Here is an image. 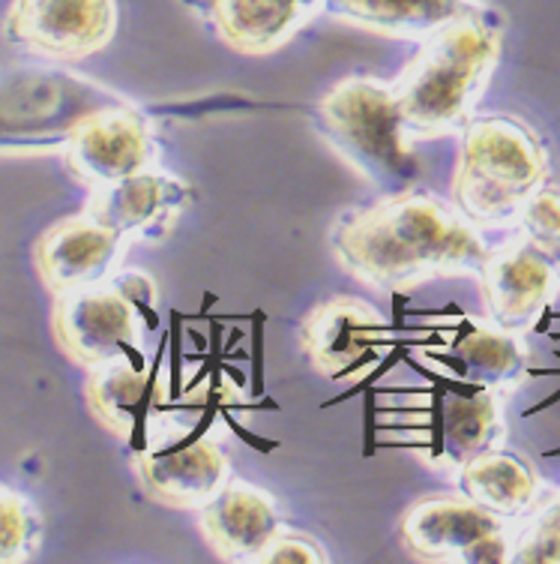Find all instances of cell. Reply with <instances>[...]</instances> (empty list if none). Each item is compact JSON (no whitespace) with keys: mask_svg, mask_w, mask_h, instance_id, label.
Listing matches in <instances>:
<instances>
[{"mask_svg":"<svg viewBox=\"0 0 560 564\" xmlns=\"http://www.w3.org/2000/svg\"><path fill=\"white\" fill-rule=\"evenodd\" d=\"M327 243L342 271L375 292H410L483 268L488 243L453 202L408 186L333 219Z\"/></svg>","mask_w":560,"mask_h":564,"instance_id":"cell-1","label":"cell"},{"mask_svg":"<svg viewBox=\"0 0 560 564\" xmlns=\"http://www.w3.org/2000/svg\"><path fill=\"white\" fill-rule=\"evenodd\" d=\"M501 45L504 22L492 7L450 22L422 40L417 55L389 82L402 127L414 144L464 130L495 76Z\"/></svg>","mask_w":560,"mask_h":564,"instance_id":"cell-2","label":"cell"},{"mask_svg":"<svg viewBox=\"0 0 560 564\" xmlns=\"http://www.w3.org/2000/svg\"><path fill=\"white\" fill-rule=\"evenodd\" d=\"M549 172V151L528 120L504 111L474 115L459 132L450 202L480 231L507 228Z\"/></svg>","mask_w":560,"mask_h":564,"instance_id":"cell-3","label":"cell"},{"mask_svg":"<svg viewBox=\"0 0 560 564\" xmlns=\"http://www.w3.org/2000/svg\"><path fill=\"white\" fill-rule=\"evenodd\" d=\"M315 130L363 184L381 193L408 189L420 174L389 82L342 78L315 106Z\"/></svg>","mask_w":560,"mask_h":564,"instance_id":"cell-4","label":"cell"},{"mask_svg":"<svg viewBox=\"0 0 560 564\" xmlns=\"http://www.w3.org/2000/svg\"><path fill=\"white\" fill-rule=\"evenodd\" d=\"M127 102L123 94L66 64H10L0 69V160L64 153L90 115Z\"/></svg>","mask_w":560,"mask_h":564,"instance_id":"cell-5","label":"cell"},{"mask_svg":"<svg viewBox=\"0 0 560 564\" xmlns=\"http://www.w3.org/2000/svg\"><path fill=\"white\" fill-rule=\"evenodd\" d=\"M399 541L420 562H509L513 522L459 496H422L399 520Z\"/></svg>","mask_w":560,"mask_h":564,"instance_id":"cell-6","label":"cell"},{"mask_svg":"<svg viewBox=\"0 0 560 564\" xmlns=\"http://www.w3.org/2000/svg\"><path fill=\"white\" fill-rule=\"evenodd\" d=\"M52 334L66 358L85 369L118 358L144 364L141 310L120 292L114 280L57 294L52 310Z\"/></svg>","mask_w":560,"mask_h":564,"instance_id":"cell-7","label":"cell"},{"mask_svg":"<svg viewBox=\"0 0 560 564\" xmlns=\"http://www.w3.org/2000/svg\"><path fill=\"white\" fill-rule=\"evenodd\" d=\"M3 40L52 64H78L118 33V0H12Z\"/></svg>","mask_w":560,"mask_h":564,"instance_id":"cell-8","label":"cell"},{"mask_svg":"<svg viewBox=\"0 0 560 564\" xmlns=\"http://www.w3.org/2000/svg\"><path fill=\"white\" fill-rule=\"evenodd\" d=\"M61 156L69 177L97 193L160 163V141L153 120L127 99L78 123Z\"/></svg>","mask_w":560,"mask_h":564,"instance_id":"cell-9","label":"cell"},{"mask_svg":"<svg viewBox=\"0 0 560 564\" xmlns=\"http://www.w3.org/2000/svg\"><path fill=\"white\" fill-rule=\"evenodd\" d=\"M422 456L438 468H462L471 456L507 442L504 393L447 379L426 397Z\"/></svg>","mask_w":560,"mask_h":564,"instance_id":"cell-10","label":"cell"},{"mask_svg":"<svg viewBox=\"0 0 560 564\" xmlns=\"http://www.w3.org/2000/svg\"><path fill=\"white\" fill-rule=\"evenodd\" d=\"M476 276L485 318L518 334L537 325L560 292L558 268L521 238L488 250Z\"/></svg>","mask_w":560,"mask_h":564,"instance_id":"cell-11","label":"cell"},{"mask_svg":"<svg viewBox=\"0 0 560 564\" xmlns=\"http://www.w3.org/2000/svg\"><path fill=\"white\" fill-rule=\"evenodd\" d=\"M193 189L177 174L151 165L120 184L87 193L85 214L114 228L127 243H160L189 207Z\"/></svg>","mask_w":560,"mask_h":564,"instance_id":"cell-12","label":"cell"},{"mask_svg":"<svg viewBox=\"0 0 560 564\" xmlns=\"http://www.w3.org/2000/svg\"><path fill=\"white\" fill-rule=\"evenodd\" d=\"M130 243L114 228L90 214H76L48 226L33 243V268L48 292L57 294L90 289L111 280Z\"/></svg>","mask_w":560,"mask_h":564,"instance_id":"cell-13","label":"cell"},{"mask_svg":"<svg viewBox=\"0 0 560 564\" xmlns=\"http://www.w3.org/2000/svg\"><path fill=\"white\" fill-rule=\"evenodd\" d=\"M141 489L165 508L198 510L231 480V459L207 438L180 445H147L132 456Z\"/></svg>","mask_w":560,"mask_h":564,"instance_id":"cell-14","label":"cell"},{"mask_svg":"<svg viewBox=\"0 0 560 564\" xmlns=\"http://www.w3.org/2000/svg\"><path fill=\"white\" fill-rule=\"evenodd\" d=\"M387 327V318L363 297L336 294L312 306L300 325V346L306 360L323 379H348L363 367L372 339Z\"/></svg>","mask_w":560,"mask_h":564,"instance_id":"cell-15","label":"cell"},{"mask_svg":"<svg viewBox=\"0 0 560 564\" xmlns=\"http://www.w3.org/2000/svg\"><path fill=\"white\" fill-rule=\"evenodd\" d=\"M282 525V510L267 489L234 475L198 508V529L222 562H255Z\"/></svg>","mask_w":560,"mask_h":564,"instance_id":"cell-16","label":"cell"},{"mask_svg":"<svg viewBox=\"0 0 560 564\" xmlns=\"http://www.w3.org/2000/svg\"><path fill=\"white\" fill-rule=\"evenodd\" d=\"M180 7L246 57L276 55L315 19L297 0H180Z\"/></svg>","mask_w":560,"mask_h":564,"instance_id":"cell-17","label":"cell"},{"mask_svg":"<svg viewBox=\"0 0 560 564\" xmlns=\"http://www.w3.org/2000/svg\"><path fill=\"white\" fill-rule=\"evenodd\" d=\"M85 400L97 423L130 442L132 451L151 445L147 435L162 405V388L160 372L147 369V364L118 358L87 369Z\"/></svg>","mask_w":560,"mask_h":564,"instance_id":"cell-18","label":"cell"},{"mask_svg":"<svg viewBox=\"0 0 560 564\" xmlns=\"http://www.w3.org/2000/svg\"><path fill=\"white\" fill-rule=\"evenodd\" d=\"M447 367L450 379L468 381L485 391H497L507 397L530 376L528 343L518 330L464 318L453 330L447 355H431Z\"/></svg>","mask_w":560,"mask_h":564,"instance_id":"cell-19","label":"cell"},{"mask_svg":"<svg viewBox=\"0 0 560 564\" xmlns=\"http://www.w3.org/2000/svg\"><path fill=\"white\" fill-rule=\"evenodd\" d=\"M483 10H488L485 0H323L321 12L384 40L422 43L450 22Z\"/></svg>","mask_w":560,"mask_h":564,"instance_id":"cell-20","label":"cell"},{"mask_svg":"<svg viewBox=\"0 0 560 564\" xmlns=\"http://www.w3.org/2000/svg\"><path fill=\"white\" fill-rule=\"evenodd\" d=\"M455 487L464 499H471L501 520L516 522L542 499V478L537 466L507 447H488L471 456L462 468H455Z\"/></svg>","mask_w":560,"mask_h":564,"instance_id":"cell-21","label":"cell"},{"mask_svg":"<svg viewBox=\"0 0 560 564\" xmlns=\"http://www.w3.org/2000/svg\"><path fill=\"white\" fill-rule=\"evenodd\" d=\"M45 522L24 492L0 484V564L31 562L43 546Z\"/></svg>","mask_w":560,"mask_h":564,"instance_id":"cell-22","label":"cell"},{"mask_svg":"<svg viewBox=\"0 0 560 564\" xmlns=\"http://www.w3.org/2000/svg\"><path fill=\"white\" fill-rule=\"evenodd\" d=\"M513 564H560V492L542 499L513 525Z\"/></svg>","mask_w":560,"mask_h":564,"instance_id":"cell-23","label":"cell"},{"mask_svg":"<svg viewBox=\"0 0 560 564\" xmlns=\"http://www.w3.org/2000/svg\"><path fill=\"white\" fill-rule=\"evenodd\" d=\"M518 238L528 240L560 271V184H539L518 207Z\"/></svg>","mask_w":560,"mask_h":564,"instance_id":"cell-24","label":"cell"},{"mask_svg":"<svg viewBox=\"0 0 560 564\" xmlns=\"http://www.w3.org/2000/svg\"><path fill=\"white\" fill-rule=\"evenodd\" d=\"M330 558L321 541H315L312 534L294 532L282 525L279 534L261 550L255 564H323Z\"/></svg>","mask_w":560,"mask_h":564,"instance_id":"cell-25","label":"cell"},{"mask_svg":"<svg viewBox=\"0 0 560 564\" xmlns=\"http://www.w3.org/2000/svg\"><path fill=\"white\" fill-rule=\"evenodd\" d=\"M297 3H300V7H306V10L312 12V15H321V10H323V0H297Z\"/></svg>","mask_w":560,"mask_h":564,"instance_id":"cell-26","label":"cell"}]
</instances>
